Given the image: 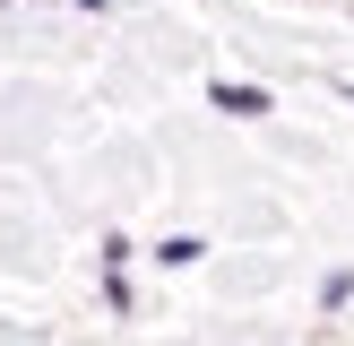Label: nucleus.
Wrapping results in <instances>:
<instances>
[{
    "mask_svg": "<svg viewBox=\"0 0 354 346\" xmlns=\"http://www.w3.org/2000/svg\"><path fill=\"white\" fill-rule=\"evenodd\" d=\"M199 251H207V242H190V234H173V242H165V251H156V260H165V268H190V260H199Z\"/></svg>",
    "mask_w": 354,
    "mask_h": 346,
    "instance_id": "f03ea898",
    "label": "nucleus"
},
{
    "mask_svg": "<svg viewBox=\"0 0 354 346\" xmlns=\"http://www.w3.org/2000/svg\"><path fill=\"white\" fill-rule=\"evenodd\" d=\"M207 95H216V113H242V121L268 113V95H259V86H207Z\"/></svg>",
    "mask_w": 354,
    "mask_h": 346,
    "instance_id": "f257e3e1",
    "label": "nucleus"
}]
</instances>
